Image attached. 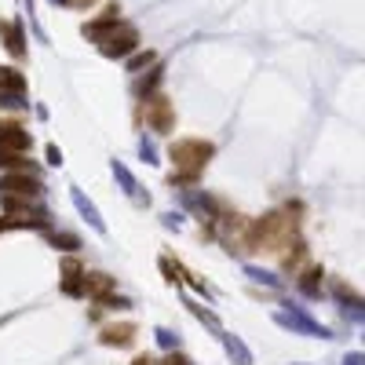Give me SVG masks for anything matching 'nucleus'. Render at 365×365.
<instances>
[{
  "label": "nucleus",
  "mask_w": 365,
  "mask_h": 365,
  "mask_svg": "<svg viewBox=\"0 0 365 365\" xmlns=\"http://www.w3.org/2000/svg\"><path fill=\"white\" fill-rule=\"evenodd\" d=\"M52 245H62V248H77L81 241H77L73 234H52Z\"/></svg>",
  "instance_id": "nucleus-16"
},
{
  "label": "nucleus",
  "mask_w": 365,
  "mask_h": 365,
  "mask_svg": "<svg viewBox=\"0 0 365 365\" xmlns=\"http://www.w3.org/2000/svg\"><path fill=\"white\" fill-rule=\"evenodd\" d=\"M26 81H22V73L19 70H0V99H8V95H22Z\"/></svg>",
  "instance_id": "nucleus-10"
},
{
  "label": "nucleus",
  "mask_w": 365,
  "mask_h": 365,
  "mask_svg": "<svg viewBox=\"0 0 365 365\" xmlns=\"http://www.w3.org/2000/svg\"><path fill=\"white\" fill-rule=\"evenodd\" d=\"M114 278L110 274H84V292L91 296V299H99V304H106L110 296H114Z\"/></svg>",
  "instance_id": "nucleus-8"
},
{
  "label": "nucleus",
  "mask_w": 365,
  "mask_h": 365,
  "mask_svg": "<svg viewBox=\"0 0 365 365\" xmlns=\"http://www.w3.org/2000/svg\"><path fill=\"white\" fill-rule=\"evenodd\" d=\"M343 365H362V355H351V358H347Z\"/></svg>",
  "instance_id": "nucleus-22"
},
{
  "label": "nucleus",
  "mask_w": 365,
  "mask_h": 365,
  "mask_svg": "<svg viewBox=\"0 0 365 365\" xmlns=\"http://www.w3.org/2000/svg\"><path fill=\"white\" fill-rule=\"evenodd\" d=\"M278 322L289 325V329H299V332H311V336H329L322 325H314L307 314H296V311H292V314H278Z\"/></svg>",
  "instance_id": "nucleus-9"
},
{
  "label": "nucleus",
  "mask_w": 365,
  "mask_h": 365,
  "mask_svg": "<svg viewBox=\"0 0 365 365\" xmlns=\"http://www.w3.org/2000/svg\"><path fill=\"white\" fill-rule=\"evenodd\" d=\"M0 194L15 198V201H37L40 198V179L29 176V172H15V176L0 179Z\"/></svg>",
  "instance_id": "nucleus-3"
},
{
  "label": "nucleus",
  "mask_w": 365,
  "mask_h": 365,
  "mask_svg": "<svg viewBox=\"0 0 365 365\" xmlns=\"http://www.w3.org/2000/svg\"><path fill=\"white\" fill-rule=\"evenodd\" d=\"M318 278H322V267H311V271L299 278V289H304L307 296H314V292H318Z\"/></svg>",
  "instance_id": "nucleus-12"
},
{
  "label": "nucleus",
  "mask_w": 365,
  "mask_h": 365,
  "mask_svg": "<svg viewBox=\"0 0 365 365\" xmlns=\"http://www.w3.org/2000/svg\"><path fill=\"white\" fill-rule=\"evenodd\" d=\"M212 142H204V139H179V142H172V165H176V176H172V186L176 183H194L198 179V172L209 165V157H212Z\"/></svg>",
  "instance_id": "nucleus-2"
},
{
  "label": "nucleus",
  "mask_w": 365,
  "mask_h": 365,
  "mask_svg": "<svg viewBox=\"0 0 365 365\" xmlns=\"http://www.w3.org/2000/svg\"><path fill=\"white\" fill-rule=\"evenodd\" d=\"M248 278H256V281H267V285H278V278H271V274L256 271V267H248Z\"/></svg>",
  "instance_id": "nucleus-18"
},
{
  "label": "nucleus",
  "mask_w": 365,
  "mask_h": 365,
  "mask_svg": "<svg viewBox=\"0 0 365 365\" xmlns=\"http://www.w3.org/2000/svg\"><path fill=\"white\" fill-rule=\"evenodd\" d=\"M114 172H117V179L124 183V190H128L132 198H139V186H135V179L128 176V168H124V165H114Z\"/></svg>",
  "instance_id": "nucleus-15"
},
{
  "label": "nucleus",
  "mask_w": 365,
  "mask_h": 365,
  "mask_svg": "<svg viewBox=\"0 0 365 365\" xmlns=\"http://www.w3.org/2000/svg\"><path fill=\"white\" fill-rule=\"evenodd\" d=\"M147 62H154V55H150V52H147V55H135V59H132V70H139V66H147Z\"/></svg>",
  "instance_id": "nucleus-19"
},
{
  "label": "nucleus",
  "mask_w": 365,
  "mask_h": 365,
  "mask_svg": "<svg viewBox=\"0 0 365 365\" xmlns=\"http://www.w3.org/2000/svg\"><path fill=\"white\" fill-rule=\"evenodd\" d=\"M8 52L11 55H22V29L19 26H8Z\"/></svg>",
  "instance_id": "nucleus-13"
},
{
  "label": "nucleus",
  "mask_w": 365,
  "mask_h": 365,
  "mask_svg": "<svg viewBox=\"0 0 365 365\" xmlns=\"http://www.w3.org/2000/svg\"><path fill=\"white\" fill-rule=\"evenodd\" d=\"M147 124H150L154 132H168L172 128V106H168V99L157 95V99L147 103Z\"/></svg>",
  "instance_id": "nucleus-6"
},
{
  "label": "nucleus",
  "mask_w": 365,
  "mask_h": 365,
  "mask_svg": "<svg viewBox=\"0 0 365 365\" xmlns=\"http://www.w3.org/2000/svg\"><path fill=\"white\" fill-rule=\"evenodd\" d=\"M157 340H161L165 347H172V343H176V340H172V332H165V329H161V332H157Z\"/></svg>",
  "instance_id": "nucleus-20"
},
{
  "label": "nucleus",
  "mask_w": 365,
  "mask_h": 365,
  "mask_svg": "<svg viewBox=\"0 0 365 365\" xmlns=\"http://www.w3.org/2000/svg\"><path fill=\"white\" fill-rule=\"evenodd\" d=\"M29 132L22 128V124H15V121H0V150H11V154H22L29 150Z\"/></svg>",
  "instance_id": "nucleus-5"
},
{
  "label": "nucleus",
  "mask_w": 365,
  "mask_h": 365,
  "mask_svg": "<svg viewBox=\"0 0 365 365\" xmlns=\"http://www.w3.org/2000/svg\"><path fill=\"white\" fill-rule=\"evenodd\" d=\"M292 234H296V223L285 219L281 212H271L263 216L260 223H248L245 227V237H248V248H260V252H281L292 245Z\"/></svg>",
  "instance_id": "nucleus-1"
},
{
  "label": "nucleus",
  "mask_w": 365,
  "mask_h": 365,
  "mask_svg": "<svg viewBox=\"0 0 365 365\" xmlns=\"http://www.w3.org/2000/svg\"><path fill=\"white\" fill-rule=\"evenodd\" d=\"M99 340H103L106 347H132V343H135V325H132V322L106 325V329L99 332Z\"/></svg>",
  "instance_id": "nucleus-7"
},
{
  "label": "nucleus",
  "mask_w": 365,
  "mask_h": 365,
  "mask_svg": "<svg viewBox=\"0 0 365 365\" xmlns=\"http://www.w3.org/2000/svg\"><path fill=\"white\" fill-rule=\"evenodd\" d=\"M227 351L237 358V362H241V365H252V358H248V351H245V347H241V340H234V336H227Z\"/></svg>",
  "instance_id": "nucleus-14"
},
{
  "label": "nucleus",
  "mask_w": 365,
  "mask_h": 365,
  "mask_svg": "<svg viewBox=\"0 0 365 365\" xmlns=\"http://www.w3.org/2000/svg\"><path fill=\"white\" fill-rule=\"evenodd\" d=\"M157 365H194V362H190L186 355H168L165 362H157Z\"/></svg>",
  "instance_id": "nucleus-17"
},
{
  "label": "nucleus",
  "mask_w": 365,
  "mask_h": 365,
  "mask_svg": "<svg viewBox=\"0 0 365 365\" xmlns=\"http://www.w3.org/2000/svg\"><path fill=\"white\" fill-rule=\"evenodd\" d=\"M66 4H77V8H84V4H91V0H66Z\"/></svg>",
  "instance_id": "nucleus-23"
},
{
  "label": "nucleus",
  "mask_w": 365,
  "mask_h": 365,
  "mask_svg": "<svg viewBox=\"0 0 365 365\" xmlns=\"http://www.w3.org/2000/svg\"><path fill=\"white\" fill-rule=\"evenodd\" d=\"M99 44H103V55L117 59V55H128L132 47L139 44V37H135V29H132V26H117L114 33H110L106 40H99Z\"/></svg>",
  "instance_id": "nucleus-4"
},
{
  "label": "nucleus",
  "mask_w": 365,
  "mask_h": 365,
  "mask_svg": "<svg viewBox=\"0 0 365 365\" xmlns=\"http://www.w3.org/2000/svg\"><path fill=\"white\" fill-rule=\"evenodd\" d=\"M132 365H157V362H154V358H150V355H139V358H135V362H132Z\"/></svg>",
  "instance_id": "nucleus-21"
},
{
  "label": "nucleus",
  "mask_w": 365,
  "mask_h": 365,
  "mask_svg": "<svg viewBox=\"0 0 365 365\" xmlns=\"http://www.w3.org/2000/svg\"><path fill=\"white\" fill-rule=\"evenodd\" d=\"M73 204L81 209V216H88V223H91L95 230H103V219H99V212H95V204H88V201H84V194H81V190H73Z\"/></svg>",
  "instance_id": "nucleus-11"
}]
</instances>
